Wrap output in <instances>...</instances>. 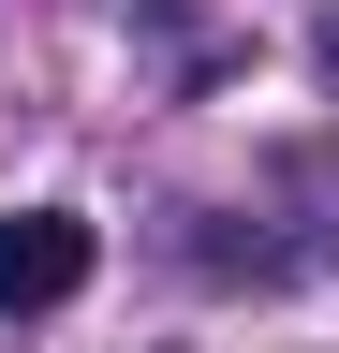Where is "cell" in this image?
Returning <instances> with one entry per match:
<instances>
[{"instance_id":"1","label":"cell","mask_w":339,"mask_h":353,"mask_svg":"<svg viewBox=\"0 0 339 353\" xmlns=\"http://www.w3.org/2000/svg\"><path fill=\"white\" fill-rule=\"evenodd\" d=\"M89 265H104V236L74 206H15L0 221V309H59V294H89Z\"/></svg>"}]
</instances>
